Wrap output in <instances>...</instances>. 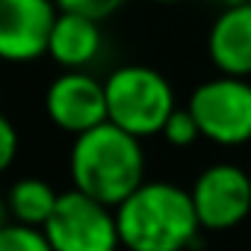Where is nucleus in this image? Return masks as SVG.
Instances as JSON below:
<instances>
[{
	"instance_id": "nucleus-1",
	"label": "nucleus",
	"mask_w": 251,
	"mask_h": 251,
	"mask_svg": "<svg viewBox=\"0 0 251 251\" xmlns=\"http://www.w3.org/2000/svg\"><path fill=\"white\" fill-rule=\"evenodd\" d=\"M68 163L74 186L109 207H118L145 183L142 139L112 121L74 136Z\"/></svg>"
},
{
	"instance_id": "nucleus-2",
	"label": "nucleus",
	"mask_w": 251,
	"mask_h": 251,
	"mask_svg": "<svg viewBox=\"0 0 251 251\" xmlns=\"http://www.w3.org/2000/svg\"><path fill=\"white\" fill-rule=\"evenodd\" d=\"M115 216L121 245L130 251H183L201 230L192 192L175 183H142Z\"/></svg>"
},
{
	"instance_id": "nucleus-3",
	"label": "nucleus",
	"mask_w": 251,
	"mask_h": 251,
	"mask_svg": "<svg viewBox=\"0 0 251 251\" xmlns=\"http://www.w3.org/2000/svg\"><path fill=\"white\" fill-rule=\"evenodd\" d=\"M109 121L145 139L163 133L169 115L177 109L172 83L148 65H124L106 77Z\"/></svg>"
},
{
	"instance_id": "nucleus-4",
	"label": "nucleus",
	"mask_w": 251,
	"mask_h": 251,
	"mask_svg": "<svg viewBox=\"0 0 251 251\" xmlns=\"http://www.w3.org/2000/svg\"><path fill=\"white\" fill-rule=\"evenodd\" d=\"M53 251H115L121 245L118 216L109 204L80 192H62L45 225Z\"/></svg>"
},
{
	"instance_id": "nucleus-5",
	"label": "nucleus",
	"mask_w": 251,
	"mask_h": 251,
	"mask_svg": "<svg viewBox=\"0 0 251 251\" xmlns=\"http://www.w3.org/2000/svg\"><path fill=\"white\" fill-rule=\"evenodd\" d=\"M189 109L201 127V136L216 145H245L251 142V83L248 77L222 74L201 83Z\"/></svg>"
},
{
	"instance_id": "nucleus-6",
	"label": "nucleus",
	"mask_w": 251,
	"mask_h": 251,
	"mask_svg": "<svg viewBox=\"0 0 251 251\" xmlns=\"http://www.w3.org/2000/svg\"><path fill=\"white\" fill-rule=\"evenodd\" d=\"M48 118L65 133H86L109 121L106 109V83L95 80L83 68H65L45 92Z\"/></svg>"
},
{
	"instance_id": "nucleus-7",
	"label": "nucleus",
	"mask_w": 251,
	"mask_h": 251,
	"mask_svg": "<svg viewBox=\"0 0 251 251\" xmlns=\"http://www.w3.org/2000/svg\"><path fill=\"white\" fill-rule=\"evenodd\" d=\"M192 201L207 230L236 227L251 213V175L230 163L210 166L192 183Z\"/></svg>"
},
{
	"instance_id": "nucleus-8",
	"label": "nucleus",
	"mask_w": 251,
	"mask_h": 251,
	"mask_svg": "<svg viewBox=\"0 0 251 251\" xmlns=\"http://www.w3.org/2000/svg\"><path fill=\"white\" fill-rule=\"evenodd\" d=\"M56 0H0V53L9 62H33L48 53Z\"/></svg>"
},
{
	"instance_id": "nucleus-9",
	"label": "nucleus",
	"mask_w": 251,
	"mask_h": 251,
	"mask_svg": "<svg viewBox=\"0 0 251 251\" xmlns=\"http://www.w3.org/2000/svg\"><path fill=\"white\" fill-rule=\"evenodd\" d=\"M207 53L222 74L251 77V0L225 6L207 36Z\"/></svg>"
},
{
	"instance_id": "nucleus-10",
	"label": "nucleus",
	"mask_w": 251,
	"mask_h": 251,
	"mask_svg": "<svg viewBox=\"0 0 251 251\" xmlns=\"http://www.w3.org/2000/svg\"><path fill=\"white\" fill-rule=\"evenodd\" d=\"M48 53L56 65H62L68 71L71 68H86L100 53V21L89 18V15H80V12L59 9Z\"/></svg>"
},
{
	"instance_id": "nucleus-11",
	"label": "nucleus",
	"mask_w": 251,
	"mask_h": 251,
	"mask_svg": "<svg viewBox=\"0 0 251 251\" xmlns=\"http://www.w3.org/2000/svg\"><path fill=\"white\" fill-rule=\"evenodd\" d=\"M56 201H59V192H53V186L39 177H21L9 189V213L21 225L45 227L56 210Z\"/></svg>"
},
{
	"instance_id": "nucleus-12",
	"label": "nucleus",
	"mask_w": 251,
	"mask_h": 251,
	"mask_svg": "<svg viewBox=\"0 0 251 251\" xmlns=\"http://www.w3.org/2000/svg\"><path fill=\"white\" fill-rule=\"evenodd\" d=\"M0 251H53L45 227H33V225H3L0 230Z\"/></svg>"
},
{
	"instance_id": "nucleus-13",
	"label": "nucleus",
	"mask_w": 251,
	"mask_h": 251,
	"mask_svg": "<svg viewBox=\"0 0 251 251\" xmlns=\"http://www.w3.org/2000/svg\"><path fill=\"white\" fill-rule=\"evenodd\" d=\"M163 136H166V142L175 145V148H189V145H195L198 139H204V136H201V127H198V121H195V115H192L189 106H186V109L177 106V109L169 115L166 127H163Z\"/></svg>"
},
{
	"instance_id": "nucleus-14",
	"label": "nucleus",
	"mask_w": 251,
	"mask_h": 251,
	"mask_svg": "<svg viewBox=\"0 0 251 251\" xmlns=\"http://www.w3.org/2000/svg\"><path fill=\"white\" fill-rule=\"evenodd\" d=\"M56 3L65 12H80V15L103 21L112 12H118V6H124V0H56Z\"/></svg>"
},
{
	"instance_id": "nucleus-15",
	"label": "nucleus",
	"mask_w": 251,
	"mask_h": 251,
	"mask_svg": "<svg viewBox=\"0 0 251 251\" xmlns=\"http://www.w3.org/2000/svg\"><path fill=\"white\" fill-rule=\"evenodd\" d=\"M18 151V133L9 118H0V169H9Z\"/></svg>"
},
{
	"instance_id": "nucleus-16",
	"label": "nucleus",
	"mask_w": 251,
	"mask_h": 251,
	"mask_svg": "<svg viewBox=\"0 0 251 251\" xmlns=\"http://www.w3.org/2000/svg\"><path fill=\"white\" fill-rule=\"evenodd\" d=\"M222 3H225V6H230V3H245V0H222Z\"/></svg>"
},
{
	"instance_id": "nucleus-17",
	"label": "nucleus",
	"mask_w": 251,
	"mask_h": 251,
	"mask_svg": "<svg viewBox=\"0 0 251 251\" xmlns=\"http://www.w3.org/2000/svg\"><path fill=\"white\" fill-rule=\"evenodd\" d=\"M157 3H177V0H157Z\"/></svg>"
}]
</instances>
